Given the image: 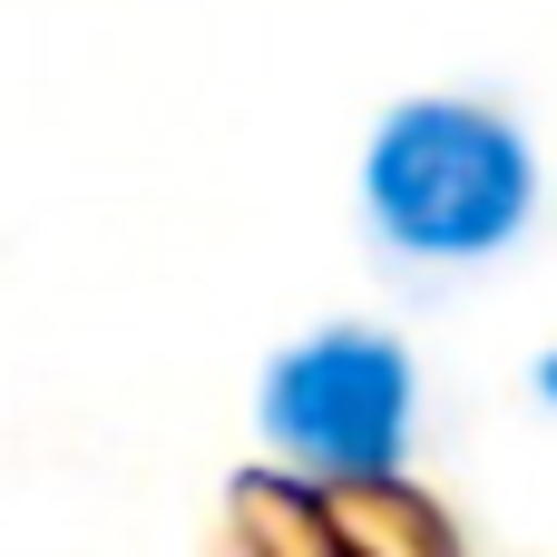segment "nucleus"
I'll return each instance as SVG.
<instances>
[{
    "label": "nucleus",
    "instance_id": "1",
    "mask_svg": "<svg viewBox=\"0 0 557 557\" xmlns=\"http://www.w3.org/2000/svg\"><path fill=\"white\" fill-rule=\"evenodd\" d=\"M362 215L411 264H490L539 215V157L490 98H401L362 137Z\"/></svg>",
    "mask_w": 557,
    "mask_h": 557
},
{
    "label": "nucleus",
    "instance_id": "2",
    "mask_svg": "<svg viewBox=\"0 0 557 557\" xmlns=\"http://www.w3.org/2000/svg\"><path fill=\"white\" fill-rule=\"evenodd\" d=\"M255 431L274 450V470H294L304 490H392L421 431V362L401 333L372 323H323L304 343H284L255 382Z\"/></svg>",
    "mask_w": 557,
    "mask_h": 557
},
{
    "label": "nucleus",
    "instance_id": "3",
    "mask_svg": "<svg viewBox=\"0 0 557 557\" xmlns=\"http://www.w3.org/2000/svg\"><path fill=\"white\" fill-rule=\"evenodd\" d=\"M539 392H548V411H557V352H539Z\"/></svg>",
    "mask_w": 557,
    "mask_h": 557
}]
</instances>
